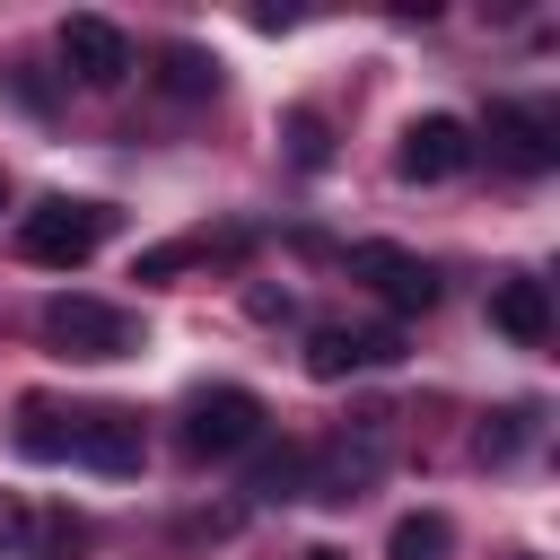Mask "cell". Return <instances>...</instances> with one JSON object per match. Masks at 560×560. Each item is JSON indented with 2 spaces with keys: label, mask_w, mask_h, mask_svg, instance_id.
Returning <instances> with one entry per match:
<instances>
[{
  "label": "cell",
  "mask_w": 560,
  "mask_h": 560,
  "mask_svg": "<svg viewBox=\"0 0 560 560\" xmlns=\"http://www.w3.org/2000/svg\"><path fill=\"white\" fill-rule=\"evenodd\" d=\"M105 236H114V210L105 201H70V192H52V201H35L18 219V254L44 262V271H79Z\"/></svg>",
  "instance_id": "1"
},
{
  "label": "cell",
  "mask_w": 560,
  "mask_h": 560,
  "mask_svg": "<svg viewBox=\"0 0 560 560\" xmlns=\"http://www.w3.org/2000/svg\"><path fill=\"white\" fill-rule=\"evenodd\" d=\"M44 341H52L61 359H131V350H140V315H122V306L70 289V298L44 306Z\"/></svg>",
  "instance_id": "2"
},
{
  "label": "cell",
  "mask_w": 560,
  "mask_h": 560,
  "mask_svg": "<svg viewBox=\"0 0 560 560\" xmlns=\"http://www.w3.org/2000/svg\"><path fill=\"white\" fill-rule=\"evenodd\" d=\"M472 122L464 114H420V122H402V149H394V166H402V184H446V175H464L472 166Z\"/></svg>",
  "instance_id": "3"
},
{
  "label": "cell",
  "mask_w": 560,
  "mask_h": 560,
  "mask_svg": "<svg viewBox=\"0 0 560 560\" xmlns=\"http://www.w3.org/2000/svg\"><path fill=\"white\" fill-rule=\"evenodd\" d=\"M254 438H262V402H254L245 385L192 394V411H184V446H192V455H245Z\"/></svg>",
  "instance_id": "4"
},
{
  "label": "cell",
  "mask_w": 560,
  "mask_h": 560,
  "mask_svg": "<svg viewBox=\"0 0 560 560\" xmlns=\"http://www.w3.org/2000/svg\"><path fill=\"white\" fill-rule=\"evenodd\" d=\"M350 280H368L394 315H429L438 306V271L420 254H402V245H350Z\"/></svg>",
  "instance_id": "5"
},
{
  "label": "cell",
  "mask_w": 560,
  "mask_h": 560,
  "mask_svg": "<svg viewBox=\"0 0 560 560\" xmlns=\"http://www.w3.org/2000/svg\"><path fill=\"white\" fill-rule=\"evenodd\" d=\"M70 455H79L88 472H140V464H149L140 411H122V402H96V411H79V420H70Z\"/></svg>",
  "instance_id": "6"
},
{
  "label": "cell",
  "mask_w": 560,
  "mask_h": 560,
  "mask_svg": "<svg viewBox=\"0 0 560 560\" xmlns=\"http://www.w3.org/2000/svg\"><path fill=\"white\" fill-rule=\"evenodd\" d=\"M61 61H70V79L79 88H122L131 79V35L114 26V18H61Z\"/></svg>",
  "instance_id": "7"
},
{
  "label": "cell",
  "mask_w": 560,
  "mask_h": 560,
  "mask_svg": "<svg viewBox=\"0 0 560 560\" xmlns=\"http://www.w3.org/2000/svg\"><path fill=\"white\" fill-rule=\"evenodd\" d=\"M402 359V332H350V324H315L306 332V376H324V385H341V376H359V368H394Z\"/></svg>",
  "instance_id": "8"
},
{
  "label": "cell",
  "mask_w": 560,
  "mask_h": 560,
  "mask_svg": "<svg viewBox=\"0 0 560 560\" xmlns=\"http://www.w3.org/2000/svg\"><path fill=\"white\" fill-rule=\"evenodd\" d=\"M490 158H508L516 175H542L560 158V122L542 105H490Z\"/></svg>",
  "instance_id": "9"
},
{
  "label": "cell",
  "mask_w": 560,
  "mask_h": 560,
  "mask_svg": "<svg viewBox=\"0 0 560 560\" xmlns=\"http://www.w3.org/2000/svg\"><path fill=\"white\" fill-rule=\"evenodd\" d=\"M490 324H499L516 350H542V341H551V289H542L534 271L490 280Z\"/></svg>",
  "instance_id": "10"
},
{
  "label": "cell",
  "mask_w": 560,
  "mask_h": 560,
  "mask_svg": "<svg viewBox=\"0 0 560 560\" xmlns=\"http://www.w3.org/2000/svg\"><path fill=\"white\" fill-rule=\"evenodd\" d=\"M158 88L192 105V96H210V88H219V61H210L201 44H166V52H158Z\"/></svg>",
  "instance_id": "11"
},
{
  "label": "cell",
  "mask_w": 560,
  "mask_h": 560,
  "mask_svg": "<svg viewBox=\"0 0 560 560\" xmlns=\"http://www.w3.org/2000/svg\"><path fill=\"white\" fill-rule=\"evenodd\" d=\"M18 455H35V464L70 455V429H61V411H52L44 394H26V402H18Z\"/></svg>",
  "instance_id": "12"
},
{
  "label": "cell",
  "mask_w": 560,
  "mask_h": 560,
  "mask_svg": "<svg viewBox=\"0 0 560 560\" xmlns=\"http://www.w3.org/2000/svg\"><path fill=\"white\" fill-rule=\"evenodd\" d=\"M525 438H534V402H508V411H490V420L472 429V455H481V464H508Z\"/></svg>",
  "instance_id": "13"
},
{
  "label": "cell",
  "mask_w": 560,
  "mask_h": 560,
  "mask_svg": "<svg viewBox=\"0 0 560 560\" xmlns=\"http://www.w3.org/2000/svg\"><path fill=\"white\" fill-rule=\"evenodd\" d=\"M385 551H394V560H446V551H455V525H446L438 508H420V516H402V525H394V542H385Z\"/></svg>",
  "instance_id": "14"
},
{
  "label": "cell",
  "mask_w": 560,
  "mask_h": 560,
  "mask_svg": "<svg viewBox=\"0 0 560 560\" xmlns=\"http://www.w3.org/2000/svg\"><path fill=\"white\" fill-rule=\"evenodd\" d=\"M280 140H289V158H298V166H332V122H324L315 105H298V114L280 122Z\"/></svg>",
  "instance_id": "15"
},
{
  "label": "cell",
  "mask_w": 560,
  "mask_h": 560,
  "mask_svg": "<svg viewBox=\"0 0 560 560\" xmlns=\"http://www.w3.org/2000/svg\"><path fill=\"white\" fill-rule=\"evenodd\" d=\"M254 499H306V446H280L254 464Z\"/></svg>",
  "instance_id": "16"
},
{
  "label": "cell",
  "mask_w": 560,
  "mask_h": 560,
  "mask_svg": "<svg viewBox=\"0 0 560 560\" xmlns=\"http://www.w3.org/2000/svg\"><path fill=\"white\" fill-rule=\"evenodd\" d=\"M26 534H35V560H79L88 551V525L79 516H35Z\"/></svg>",
  "instance_id": "17"
},
{
  "label": "cell",
  "mask_w": 560,
  "mask_h": 560,
  "mask_svg": "<svg viewBox=\"0 0 560 560\" xmlns=\"http://www.w3.org/2000/svg\"><path fill=\"white\" fill-rule=\"evenodd\" d=\"M184 262H201V245H149L131 280H166V271H184Z\"/></svg>",
  "instance_id": "18"
},
{
  "label": "cell",
  "mask_w": 560,
  "mask_h": 560,
  "mask_svg": "<svg viewBox=\"0 0 560 560\" xmlns=\"http://www.w3.org/2000/svg\"><path fill=\"white\" fill-rule=\"evenodd\" d=\"M306 560H350V551H332V542H315V551H306Z\"/></svg>",
  "instance_id": "19"
},
{
  "label": "cell",
  "mask_w": 560,
  "mask_h": 560,
  "mask_svg": "<svg viewBox=\"0 0 560 560\" xmlns=\"http://www.w3.org/2000/svg\"><path fill=\"white\" fill-rule=\"evenodd\" d=\"M0 210H9V175H0Z\"/></svg>",
  "instance_id": "20"
},
{
  "label": "cell",
  "mask_w": 560,
  "mask_h": 560,
  "mask_svg": "<svg viewBox=\"0 0 560 560\" xmlns=\"http://www.w3.org/2000/svg\"><path fill=\"white\" fill-rule=\"evenodd\" d=\"M516 560H534V551H516Z\"/></svg>",
  "instance_id": "21"
}]
</instances>
